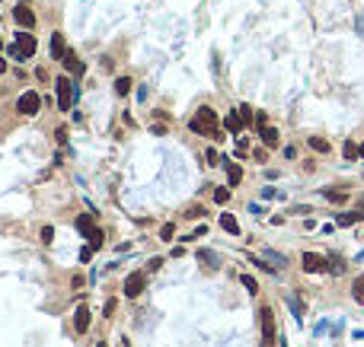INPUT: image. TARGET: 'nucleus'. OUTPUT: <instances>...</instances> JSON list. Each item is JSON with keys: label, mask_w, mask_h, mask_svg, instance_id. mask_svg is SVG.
<instances>
[{"label": "nucleus", "mask_w": 364, "mask_h": 347, "mask_svg": "<svg viewBox=\"0 0 364 347\" xmlns=\"http://www.w3.org/2000/svg\"><path fill=\"white\" fill-rule=\"evenodd\" d=\"M96 347H106V341H96Z\"/></svg>", "instance_id": "obj_41"}, {"label": "nucleus", "mask_w": 364, "mask_h": 347, "mask_svg": "<svg viewBox=\"0 0 364 347\" xmlns=\"http://www.w3.org/2000/svg\"><path fill=\"white\" fill-rule=\"evenodd\" d=\"M300 261H303V271H307V274H320V271L329 268V261H326L323 255H316V252H307Z\"/></svg>", "instance_id": "obj_7"}, {"label": "nucleus", "mask_w": 364, "mask_h": 347, "mask_svg": "<svg viewBox=\"0 0 364 347\" xmlns=\"http://www.w3.org/2000/svg\"><path fill=\"white\" fill-rule=\"evenodd\" d=\"M115 309H118V303L115 299H106V306H103V315L109 318V315H115Z\"/></svg>", "instance_id": "obj_29"}, {"label": "nucleus", "mask_w": 364, "mask_h": 347, "mask_svg": "<svg viewBox=\"0 0 364 347\" xmlns=\"http://www.w3.org/2000/svg\"><path fill=\"white\" fill-rule=\"evenodd\" d=\"M160 264H163V258H150V261H147V271H160Z\"/></svg>", "instance_id": "obj_36"}, {"label": "nucleus", "mask_w": 364, "mask_h": 347, "mask_svg": "<svg viewBox=\"0 0 364 347\" xmlns=\"http://www.w3.org/2000/svg\"><path fill=\"white\" fill-rule=\"evenodd\" d=\"M220 226H224V229H227V233H230V236H237V233H240V226H237V220H233V217H230V214H224V217H220Z\"/></svg>", "instance_id": "obj_17"}, {"label": "nucleus", "mask_w": 364, "mask_h": 347, "mask_svg": "<svg viewBox=\"0 0 364 347\" xmlns=\"http://www.w3.org/2000/svg\"><path fill=\"white\" fill-rule=\"evenodd\" d=\"M3 70H6V61H3V58H0V73H3Z\"/></svg>", "instance_id": "obj_39"}, {"label": "nucleus", "mask_w": 364, "mask_h": 347, "mask_svg": "<svg viewBox=\"0 0 364 347\" xmlns=\"http://www.w3.org/2000/svg\"><path fill=\"white\" fill-rule=\"evenodd\" d=\"M144 287H147V274L144 271H131V274L125 277V296H141L144 293Z\"/></svg>", "instance_id": "obj_2"}, {"label": "nucleus", "mask_w": 364, "mask_h": 347, "mask_svg": "<svg viewBox=\"0 0 364 347\" xmlns=\"http://www.w3.org/2000/svg\"><path fill=\"white\" fill-rule=\"evenodd\" d=\"M220 162H224V169H227V182H230V188H237L240 182H243V169L237 166V162H230V159H227V156H224V159H220Z\"/></svg>", "instance_id": "obj_11"}, {"label": "nucleus", "mask_w": 364, "mask_h": 347, "mask_svg": "<svg viewBox=\"0 0 364 347\" xmlns=\"http://www.w3.org/2000/svg\"><path fill=\"white\" fill-rule=\"evenodd\" d=\"M38 108H42V96H38V93H23V96H19V102H16V112L19 115H36Z\"/></svg>", "instance_id": "obj_5"}, {"label": "nucleus", "mask_w": 364, "mask_h": 347, "mask_svg": "<svg viewBox=\"0 0 364 347\" xmlns=\"http://www.w3.org/2000/svg\"><path fill=\"white\" fill-rule=\"evenodd\" d=\"M358 156H361V153H358V147H355L352 140H348V144H345V159H358Z\"/></svg>", "instance_id": "obj_30"}, {"label": "nucleus", "mask_w": 364, "mask_h": 347, "mask_svg": "<svg viewBox=\"0 0 364 347\" xmlns=\"http://www.w3.org/2000/svg\"><path fill=\"white\" fill-rule=\"evenodd\" d=\"M268 125V118H265V112H255V127H265Z\"/></svg>", "instance_id": "obj_35"}, {"label": "nucleus", "mask_w": 364, "mask_h": 347, "mask_svg": "<svg viewBox=\"0 0 364 347\" xmlns=\"http://www.w3.org/2000/svg\"><path fill=\"white\" fill-rule=\"evenodd\" d=\"M358 153H361V159H364V144H361V147H358Z\"/></svg>", "instance_id": "obj_40"}, {"label": "nucleus", "mask_w": 364, "mask_h": 347, "mask_svg": "<svg viewBox=\"0 0 364 347\" xmlns=\"http://www.w3.org/2000/svg\"><path fill=\"white\" fill-rule=\"evenodd\" d=\"M323 198L332 201V204H342V201L348 198V194H345V191H335V188H326V191H323Z\"/></svg>", "instance_id": "obj_19"}, {"label": "nucleus", "mask_w": 364, "mask_h": 347, "mask_svg": "<svg viewBox=\"0 0 364 347\" xmlns=\"http://www.w3.org/2000/svg\"><path fill=\"white\" fill-rule=\"evenodd\" d=\"M240 281H243V287H246V290H249V293H259V284H255V277H249V274H243V277H240Z\"/></svg>", "instance_id": "obj_25"}, {"label": "nucleus", "mask_w": 364, "mask_h": 347, "mask_svg": "<svg viewBox=\"0 0 364 347\" xmlns=\"http://www.w3.org/2000/svg\"><path fill=\"white\" fill-rule=\"evenodd\" d=\"M364 220V214H358V210H348V214H339L335 217V223L339 226H355V223H361Z\"/></svg>", "instance_id": "obj_13"}, {"label": "nucleus", "mask_w": 364, "mask_h": 347, "mask_svg": "<svg viewBox=\"0 0 364 347\" xmlns=\"http://www.w3.org/2000/svg\"><path fill=\"white\" fill-rule=\"evenodd\" d=\"M86 242H90L93 249H103V233H99V229H93V233L86 236Z\"/></svg>", "instance_id": "obj_26"}, {"label": "nucleus", "mask_w": 364, "mask_h": 347, "mask_svg": "<svg viewBox=\"0 0 364 347\" xmlns=\"http://www.w3.org/2000/svg\"><path fill=\"white\" fill-rule=\"evenodd\" d=\"M208 162H211V166H218V162H220V156H218V150H208Z\"/></svg>", "instance_id": "obj_34"}, {"label": "nucleus", "mask_w": 364, "mask_h": 347, "mask_svg": "<svg viewBox=\"0 0 364 347\" xmlns=\"http://www.w3.org/2000/svg\"><path fill=\"white\" fill-rule=\"evenodd\" d=\"M355 29H358V35L364 38V13H358V16H355Z\"/></svg>", "instance_id": "obj_32"}, {"label": "nucleus", "mask_w": 364, "mask_h": 347, "mask_svg": "<svg viewBox=\"0 0 364 347\" xmlns=\"http://www.w3.org/2000/svg\"><path fill=\"white\" fill-rule=\"evenodd\" d=\"M198 258H205V261H211V268H214V264H218V255H214V252H198Z\"/></svg>", "instance_id": "obj_33"}, {"label": "nucleus", "mask_w": 364, "mask_h": 347, "mask_svg": "<svg viewBox=\"0 0 364 347\" xmlns=\"http://www.w3.org/2000/svg\"><path fill=\"white\" fill-rule=\"evenodd\" d=\"M77 229H80L83 236H90L93 229H96V226H93V214H80V217H77Z\"/></svg>", "instance_id": "obj_16"}, {"label": "nucleus", "mask_w": 364, "mask_h": 347, "mask_svg": "<svg viewBox=\"0 0 364 347\" xmlns=\"http://www.w3.org/2000/svg\"><path fill=\"white\" fill-rule=\"evenodd\" d=\"M188 127H192L195 134H205V137H220V131H218V112L208 108V105L198 108V115L188 121Z\"/></svg>", "instance_id": "obj_1"}, {"label": "nucleus", "mask_w": 364, "mask_h": 347, "mask_svg": "<svg viewBox=\"0 0 364 347\" xmlns=\"http://www.w3.org/2000/svg\"><path fill=\"white\" fill-rule=\"evenodd\" d=\"M259 315H262V347H275V312L265 306Z\"/></svg>", "instance_id": "obj_3"}, {"label": "nucleus", "mask_w": 364, "mask_h": 347, "mask_svg": "<svg viewBox=\"0 0 364 347\" xmlns=\"http://www.w3.org/2000/svg\"><path fill=\"white\" fill-rule=\"evenodd\" d=\"M51 239H55V229L45 226V229H42V242H51Z\"/></svg>", "instance_id": "obj_37"}, {"label": "nucleus", "mask_w": 364, "mask_h": 347, "mask_svg": "<svg viewBox=\"0 0 364 347\" xmlns=\"http://www.w3.org/2000/svg\"><path fill=\"white\" fill-rule=\"evenodd\" d=\"M67 54V45H64V35H61V32H55V35H51V58L55 61H61Z\"/></svg>", "instance_id": "obj_12"}, {"label": "nucleus", "mask_w": 364, "mask_h": 347, "mask_svg": "<svg viewBox=\"0 0 364 347\" xmlns=\"http://www.w3.org/2000/svg\"><path fill=\"white\" fill-rule=\"evenodd\" d=\"M352 296L358 299V303H364V274H361V277H355V284H352Z\"/></svg>", "instance_id": "obj_18"}, {"label": "nucleus", "mask_w": 364, "mask_h": 347, "mask_svg": "<svg viewBox=\"0 0 364 347\" xmlns=\"http://www.w3.org/2000/svg\"><path fill=\"white\" fill-rule=\"evenodd\" d=\"M58 105H61V112H71V102H73V83L67 77H61L58 80Z\"/></svg>", "instance_id": "obj_6"}, {"label": "nucleus", "mask_w": 364, "mask_h": 347, "mask_svg": "<svg viewBox=\"0 0 364 347\" xmlns=\"http://www.w3.org/2000/svg\"><path fill=\"white\" fill-rule=\"evenodd\" d=\"M93 258V246H86V249H80V261H90Z\"/></svg>", "instance_id": "obj_38"}, {"label": "nucleus", "mask_w": 364, "mask_h": 347, "mask_svg": "<svg viewBox=\"0 0 364 347\" xmlns=\"http://www.w3.org/2000/svg\"><path fill=\"white\" fill-rule=\"evenodd\" d=\"M13 19H16V23L23 26V29H32V26H36V13H32L26 3H19L16 10H13Z\"/></svg>", "instance_id": "obj_9"}, {"label": "nucleus", "mask_w": 364, "mask_h": 347, "mask_svg": "<svg viewBox=\"0 0 364 347\" xmlns=\"http://www.w3.org/2000/svg\"><path fill=\"white\" fill-rule=\"evenodd\" d=\"M61 64H64V70H67V73H73V77H80V73H83V61H80L73 51H67L64 58H61Z\"/></svg>", "instance_id": "obj_10"}, {"label": "nucleus", "mask_w": 364, "mask_h": 347, "mask_svg": "<svg viewBox=\"0 0 364 347\" xmlns=\"http://www.w3.org/2000/svg\"><path fill=\"white\" fill-rule=\"evenodd\" d=\"M90 322H93L90 309H86V306H77V312H73V328H77V335H86V331H90Z\"/></svg>", "instance_id": "obj_8"}, {"label": "nucleus", "mask_w": 364, "mask_h": 347, "mask_svg": "<svg viewBox=\"0 0 364 347\" xmlns=\"http://www.w3.org/2000/svg\"><path fill=\"white\" fill-rule=\"evenodd\" d=\"M214 201H218V204H227V201H230V188H218V191H214Z\"/></svg>", "instance_id": "obj_28"}, {"label": "nucleus", "mask_w": 364, "mask_h": 347, "mask_svg": "<svg viewBox=\"0 0 364 347\" xmlns=\"http://www.w3.org/2000/svg\"><path fill=\"white\" fill-rule=\"evenodd\" d=\"M265 261H268V264H275V268H285V264H288V261H285V255H278V252H265Z\"/></svg>", "instance_id": "obj_23"}, {"label": "nucleus", "mask_w": 364, "mask_h": 347, "mask_svg": "<svg viewBox=\"0 0 364 347\" xmlns=\"http://www.w3.org/2000/svg\"><path fill=\"white\" fill-rule=\"evenodd\" d=\"M13 58H32L36 54V38L29 35V32H19V38H16V45L10 48Z\"/></svg>", "instance_id": "obj_4"}, {"label": "nucleus", "mask_w": 364, "mask_h": 347, "mask_svg": "<svg viewBox=\"0 0 364 347\" xmlns=\"http://www.w3.org/2000/svg\"><path fill=\"white\" fill-rule=\"evenodd\" d=\"M310 150H316V153H329V140H323V137H310Z\"/></svg>", "instance_id": "obj_22"}, {"label": "nucleus", "mask_w": 364, "mask_h": 347, "mask_svg": "<svg viewBox=\"0 0 364 347\" xmlns=\"http://www.w3.org/2000/svg\"><path fill=\"white\" fill-rule=\"evenodd\" d=\"M237 112H240V118L246 121V125H249V121H255V112H253V108H249V105H240Z\"/></svg>", "instance_id": "obj_27"}, {"label": "nucleus", "mask_w": 364, "mask_h": 347, "mask_svg": "<svg viewBox=\"0 0 364 347\" xmlns=\"http://www.w3.org/2000/svg\"><path fill=\"white\" fill-rule=\"evenodd\" d=\"M259 137H262V144H265V147H275V144H278V131H275V127H259Z\"/></svg>", "instance_id": "obj_15"}, {"label": "nucleus", "mask_w": 364, "mask_h": 347, "mask_svg": "<svg viewBox=\"0 0 364 347\" xmlns=\"http://www.w3.org/2000/svg\"><path fill=\"white\" fill-rule=\"evenodd\" d=\"M329 271H332V274H342V271H345V261H342L339 255H332L329 258Z\"/></svg>", "instance_id": "obj_24"}, {"label": "nucleus", "mask_w": 364, "mask_h": 347, "mask_svg": "<svg viewBox=\"0 0 364 347\" xmlns=\"http://www.w3.org/2000/svg\"><path fill=\"white\" fill-rule=\"evenodd\" d=\"M224 125H227V131L240 134V131H243V125H246V121L240 118V112H230V115H227V118H224Z\"/></svg>", "instance_id": "obj_14"}, {"label": "nucleus", "mask_w": 364, "mask_h": 347, "mask_svg": "<svg viewBox=\"0 0 364 347\" xmlns=\"http://www.w3.org/2000/svg\"><path fill=\"white\" fill-rule=\"evenodd\" d=\"M173 233H176V226H173V223H166V226L160 229V239H173Z\"/></svg>", "instance_id": "obj_31"}, {"label": "nucleus", "mask_w": 364, "mask_h": 347, "mask_svg": "<svg viewBox=\"0 0 364 347\" xmlns=\"http://www.w3.org/2000/svg\"><path fill=\"white\" fill-rule=\"evenodd\" d=\"M0 48H3V42H0Z\"/></svg>", "instance_id": "obj_42"}, {"label": "nucleus", "mask_w": 364, "mask_h": 347, "mask_svg": "<svg viewBox=\"0 0 364 347\" xmlns=\"http://www.w3.org/2000/svg\"><path fill=\"white\" fill-rule=\"evenodd\" d=\"M131 86H134V83H131L128 77H118V80H115V93H118V96H128V93H131Z\"/></svg>", "instance_id": "obj_20"}, {"label": "nucleus", "mask_w": 364, "mask_h": 347, "mask_svg": "<svg viewBox=\"0 0 364 347\" xmlns=\"http://www.w3.org/2000/svg\"><path fill=\"white\" fill-rule=\"evenodd\" d=\"M288 306H291V312H294V318H297V322H300V318H303V303H300V299H297V296H288Z\"/></svg>", "instance_id": "obj_21"}]
</instances>
